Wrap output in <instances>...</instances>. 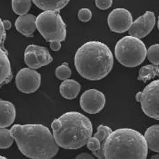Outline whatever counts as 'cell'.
<instances>
[{
	"instance_id": "6",
	"label": "cell",
	"mask_w": 159,
	"mask_h": 159,
	"mask_svg": "<svg viewBox=\"0 0 159 159\" xmlns=\"http://www.w3.org/2000/svg\"><path fill=\"white\" fill-rule=\"evenodd\" d=\"M36 29L47 42H62L66 36L65 22L57 11H44L37 16Z\"/></svg>"
},
{
	"instance_id": "27",
	"label": "cell",
	"mask_w": 159,
	"mask_h": 159,
	"mask_svg": "<svg viewBox=\"0 0 159 159\" xmlns=\"http://www.w3.org/2000/svg\"><path fill=\"white\" fill-rule=\"evenodd\" d=\"M113 1V0H95V4L98 8L105 10L112 6Z\"/></svg>"
},
{
	"instance_id": "17",
	"label": "cell",
	"mask_w": 159,
	"mask_h": 159,
	"mask_svg": "<svg viewBox=\"0 0 159 159\" xmlns=\"http://www.w3.org/2000/svg\"><path fill=\"white\" fill-rule=\"evenodd\" d=\"M144 137L148 148L152 152H159V125L149 127L145 132Z\"/></svg>"
},
{
	"instance_id": "14",
	"label": "cell",
	"mask_w": 159,
	"mask_h": 159,
	"mask_svg": "<svg viewBox=\"0 0 159 159\" xmlns=\"http://www.w3.org/2000/svg\"><path fill=\"white\" fill-rule=\"evenodd\" d=\"M16 109L10 101L0 100V128L10 126L15 121Z\"/></svg>"
},
{
	"instance_id": "33",
	"label": "cell",
	"mask_w": 159,
	"mask_h": 159,
	"mask_svg": "<svg viewBox=\"0 0 159 159\" xmlns=\"http://www.w3.org/2000/svg\"><path fill=\"white\" fill-rule=\"evenodd\" d=\"M157 26H158V29L159 30V17H158V22H157Z\"/></svg>"
},
{
	"instance_id": "11",
	"label": "cell",
	"mask_w": 159,
	"mask_h": 159,
	"mask_svg": "<svg viewBox=\"0 0 159 159\" xmlns=\"http://www.w3.org/2000/svg\"><path fill=\"white\" fill-rule=\"evenodd\" d=\"M107 21L111 31L122 34L130 29L133 23V17L127 9L117 8L109 14Z\"/></svg>"
},
{
	"instance_id": "8",
	"label": "cell",
	"mask_w": 159,
	"mask_h": 159,
	"mask_svg": "<svg viewBox=\"0 0 159 159\" xmlns=\"http://www.w3.org/2000/svg\"><path fill=\"white\" fill-rule=\"evenodd\" d=\"M17 89L23 93L31 94L36 92L41 84V75L31 68H23L16 76Z\"/></svg>"
},
{
	"instance_id": "2",
	"label": "cell",
	"mask_w": 159,
	"mask_h": 159,
	"mask_svg": "<svg viewBox=\"0 0 159 159\" xmlns=\"http://www.w3.org/2000/svg\"><path fill=\"white\" fill-rule=\"evenodd\" d=\"M77 71L84 79L99 80L111 71L114 57L108 47L97 41H89L77 50L74 57Z\"/></svg>"
},
{
	"instance_id": "31",
	"label": "cell",
	"mask_w": 159,
	"mask_h": 159,
	"mask_svg": "<svg viewBox=\"0 0 159 159\" xmlns=\"http://www.w3.org/2000/svg\"><path fill=\"white\" fill-rule=\"evenodd\" d=\"M3 25H4V27L6 30H9V29H11L12 28V23L8 20H4L3 21Z\"/></svg>"
},
{
	"instance_id": "3",
	"label": "cell",
	"mask_w": 159,
	"mask_h": 159,
	"mask_svg": "<svg viewBox=\"0 0 159 159\" xmlns=\"http://www.w3.org/2000/svg\"><path fill=\"white\" fill-rule=\"evenodd\" d=\"M51 128L58 146L70 150L78 149L86 145L93 133L90 120L77 111L65 113L55 119Z\"/></svg>"
},
{
	"instance_id": "24",
	"label": "cell",
	"mask_w": 159,
	"mask_h": 159,
	"mask_svg": "<svg viewBox=\"0 0 159 159\" xmlns=\"http://www.w3.org/2000/svg\"><path fill=\"white\" fill-rule=\"evenodd\" d=\"M147 57L152 64L159 65V44L152 45L147 51Z\"/></svg>"
},
{
	"instance_id": "28",
	"label": "cell",
	"mask_w": 159,
	"mask_h": 159,
	"mask_svg": "<svg viewBox=\"0 0 159 159\" xmlns=\"http://www.w3.org/2000/svg\"><path fill=\"white\" fill-rule=\"evenodd\" d=\"M6 38V29L3 25V21L0 18V45L4 43Z\"/></svg>"
},
{
	"instance_id": "5",
	"label": "cell",
	"mask_w": 159,
	"mask_h": 159,
	"mask_svg": "<svg viewBox=\"0 0 159 159\" xmlns=\"http://www.w3.org/2000/svg\"><path fill=\"white\" fill-rule=\"evenodd\" d=\"M145 43L135 36H126L120 39L115 46L116 58L127 67H135L142 64L147 57Z\"/></svg>"
},
{
	"instance_id": "25",
	"label": "cell",
	"mask_w": 159,
	"mask_h": 159,
	"mask_svg": "<svg viewBox=\"0 0 159 159\" xmlns=\"http://www.w3.org/2000/svg\"><path fill=\"white\" fill-rule=\"evenodd\" d=\"M56 76L59 80H65L69 79L71 76V70L68 65V63H64L61 65L56 69Z\"/></svg>"
},
{
	"instance_id": "7",
	"label": "cell",
	"mask_w": 159,
	"mask_h": 159,
	"mask_svg": "<svg viewBox=\"0 0 159 159\" xmlns=\"http://www.w3.org/2000/svg\"><path fill=\"white\" fill-rule=\"evenodd\" d=\"M136 100L141 103L145 115L159 120V80L148 84L136 94Z\"/></svg>"
},
{
	"instance_id": "34",
	"label": "cell",
	"mask_w": 159,
	"mask_h": 159,
	"mask_svg": "<svg viewBox=\"0 0 159 159\" xmlns=\"http://www.w3.org/2000/svg\"><path fill=\"white\" fill-rule=\"evenodd\" d=\"M6 157H3V156H0V159H5Z\"/></svg>"
},
{
	"instance_id": "21",
	"label": "cell",
	"mask_w": 159,
	"mask_h": 159,
	"mask_svg": "<svg viewBox=\"0 0 159 159\" xmlns=\"http://www.w3.org/2000/svg\"><path fill=\"white\" fill-rule=\"evenodd\" d=\"M12 6L13 11L17 15L26 14L31 7V0H12Z\"/></svg>"
},
{
	"instance_id": "9",
	"label": "cell",
	"mask_w": 159,
	"mask_h": 159,
	"mask_svg": "<svg viewBox=\"0 0 159 159\" xmlns=\"http://www.w3.org/2000/svg\"><path fill=\"white\" fill-rule=\"evenodd\" d=\"M24 60L29 67L36 69L49 65L53 58L46 48L31 44L25 49Z\"/></svg>"
},
{
	"instance_id": "22",
	"label": "cell",
	"mask_w": 159,
	"mask_h": 159,
	"mask_svg": "<svg viewBox=\"0 0 159 159\" xmlns=\"http://www.w3.org/2000/svg\"><path fill=\"white\" fill-rule=\"evenodd\" d=\"M14 140L10 130L6 128H0V149H6L10 147Z\"/></svg>"
},
{
	"instance_id": "13",
	"label": "cell",
	"mask_w": 159,
	"mask_h": 159,
	"mask_svg": "<svg viewBox=\"0 0 159 159\" xmlns=\"http://www.w3.org/2000/svg\"><path fill=\"white\" fill-rule=\"evenodd\" d=\"M36 19L32 14L20 15L16 20L15 27L23 35L31 37L36 29Z\"/></svg>"
},
{
	"instance_id": "29",
	"label": "cell",
	"mask_w": 159,
	"mask_h": 159,
	"mask_svg": "<svg viewBox=\"0 0 159 159\" xmlns=\"http://www.w3.org/2000/svg\"><path fill=\"white\" fill-rule=\"evenodd\" d=\"M61 42L59 41H54L51 42V49L54 51H58L61 48Z\"/></svg>"
},
{
	"instance_id": "19",
	"label": "cell",
	"mask_w": 159,
	"mask_h": 159,
	"mask_svg": "<svg viewBox=\"0 0 159 159\" xmlns=\"http://www.w3.org/2000/svg\"><path fill=\"white\" fill-rule=\"evenodd\" d=\"M156 76H159V67L155 65H148L142 67L137 76V80L146 82L148 80L154 78Z\"/></svg>"
},
{
	"instance_id": "32",
	"label": "cell",
	"mask_w": 159,
	"mask_h": 159,
	"mask_svg": "<svg viewBox=\"0 0 159 159\" xmlns=\"http://www.w3.org/2000/svg\"><path fill=\"white\" fill-rule=\"evenodd\" d=\"M152 159H159V154H155L153 156H152Z\"/></svg>"
},
{
	"instance_id": "12",
	"label": "cell",
	"mask_w": 159,
	"mask_h": 159,
	"mask_svg": "<svg viewBox=\"0 0 159 159\" xmlns=\"http://www.w3.org/2000/svg\"><path fill=\"white\" fill-rule=\"evenodd\" d=\"M156 24V17L151 11H147L145 13L140 16L133 22L129 34L131 36L137 38H142L147 36L154 28Z\"/></svg>"
},
{
	"instance_id": "20",
	"label": "cell",
	"mask_w": 159,
	"mask_h": 159,
	"mask_svg": "<svg viewBox=\"0 0 159 159\" xmlns=\"http://www.w3.org/2000/svg\"><path fill=\"white\" fill-rule=\"evenodd\" d=\"M86 145L96 157L99 159H105L104 147L102 145L100 141L95 137L94 136L90 138L87 141Z\"/></svg>"
},
{
	"instance_id": "4",
	"label": "cell",
	"mask_w": 159,
	"mask_h": 159,
	"mask_svg": "<svg viewBox=\"0 0 159 159\" xmlns=\"http://www.w3.org/2000/svg\"><path fill=\"white\" fill-rule=\"evenodd\" d=\"M105 159H146L148 146L137 130L120 128L113 131L104 145Z\"/></svg>"
},
{
	"instance_id": "16",
	"label": "cell",
	"mask_w": 159,
	"mask_h": 159,
	"mask_svg": "<svg viewBox=\"0 0 159 159\" xmlns=\"http://www.w3.org/2000/svg\"><path fill=\"white\" fill-rule=\"evenodd\" d=\"M80 89L81 85L77 81L69 79L64 80L59 87L62 96L68 100L75 98L79 94Z\"/></svg>"
},
{
	"instance_id": "26",
	"label": "cell",
	"mask_w": 159,
	"mask_h": 159,
	"mask_svg": "<svg viewBox=\"0 0 159 159\" xmlns=\"http://www.w3.org/2000/svg\"><path fill=\"white\" fill-rule=\"evenodd\" d=\"M92 17V12L87 8L80 9L78 13V18L81 22H89Z\"/></svg>"
},
{
	"instance_id": "23",
	"label": "cell",
	"mask_w": 159,
	"mask_h": 159,
	"mask_svg": "<svg viewBox=\"0 0 159 159\" xmlns=\"http://www.w3.org/2000/svg\"><path fill=\"white\" fill-rule=\"evenodd\" d=\"M112 132H113L112 129L108 126L100 125L98 127L97 132L95 133L94 137L96 138L100 141L102 145L104 147V148L105 142Z\"/></svg>"
},
{
	"instance_id": "18",
	"label": "cell",
	"mask_w": 159,
	"mask_h": 159,
	"mask_svg": "<svg viewBox=\"0 0 159 159\" xmlns=\"http://www.w3.org/2000/svg\"><path fill=\"white\" fill-rule=\"evenodd\" d=\"M37 7L44 11H57L62 10L70 0H32Z\"/></svg>"
},
{
	"instance_id": "1",
	"label": "cell",
	"mask_w": 159,
	"mask_h": 159,
	"mask_svg": "<svg viewBox=\"0 0 159 159\" xmlns=\"http://www.w3.org/2000/svg\"><path fill=\"white\" fill-rule=\"evenodd\" d=\"M10 132L19 150L29 158L51 159L58 152L53 135L43 125H15Z\"/></svg>"
},
{
	"instance_id": "10",
	"label": "cell",
	"mask_w": 159,
	"mask_h": 159,
	"mask_svg": "<svg viewBox=\"0 0 159 159\" xmlns=\"http://www.w3.org/2000/svg\"><path fill=\"white\" fill-rule=\"evenodd\" d=\"M106 102L105 95L96 89H90L81 95L80 104L81 109L89 114H96L104 109Z\"/></svg>"
},
{
	"instance_id": "15",
	"label": "cell",
	"mask_w": 159,
	"mask_h": 159,
	"mask_svg": "<svg viewBox=\"0 0 159 159\" xmlns=\"http://www.w3.org/2000/svg\"><path fill=\"white\" fill-rule=\"evenodd\" d=\"M12 78V69L7 52L0 47V87Z\"/></svg>"
},
{
	"instance_id": "30",
	"label": "cell",
	"mask_w": 159,
	"mask_h": 159,
	"mask_svg": "<svg viewBox=\"0 0 159 159\" xmlns=\"http://www.w3.org/2000/svg\"><path fill=\"white\" fill-rule=\"evenodd\" d=\"M76 159H94V156L87 152H81L75 157Z\"/></svg>"
}]
</instances>
